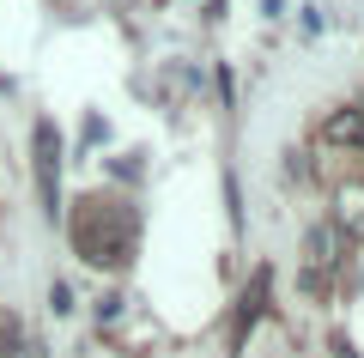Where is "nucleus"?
<instances>
[{"mask_svg": "<svg viewBox=\"0 0 364 358\" xmlns=\"http://www.w3.org/2000/svg\"><path fill=\"white\" fill-rule=\"evenodd\" d=\"M73 243L85 261H97V268H116V261H128L134 249V219L122 213V206L109 201H85L73 219Z\"/></svg>", "mask_w": 364, "mask_h": 358, "instance_id": "1", "label": "nucleus"}, {"mask_svg": "<svg viewBox=\"0 0 364 358\" xmlns=\"http://www.w3.org/2000/svg\"><path fill=\"white\" fill-rule=\"evenodd\" d=\"M304 256H310V280H316V273H328L340 261V225H316L310 243H304Z\"/></svg>", "mask_w": 364, "mask_h": 358, "instance_id": "3", "label": "nucleus"}, {"mask_svg": "<svg viewBox=\"0 0 364 358\" xmlns=\"http://www.w3.org/2000/svg\"><path fill=\"white\" fill-rule=\"evenodd\" d=\"M322 134H328L334 146H346V152H364V110H334Z\"/></svg>", "mask_w": 364, "mask_h": 358, "instance_id": "4", "label": "nucleus"}, {"mask_svg": "<svg viewBox=\"0 0 364 358\" xmlns=\"http://www.w3.org/2000/svg\"><path fill=\"white\" fill-rule=\"evenodd\" d=\"M37 189H43V213H61V134H55V122H37Z\"/></svg>", "mask_w": 364, "mask_h": 358, "instance_id": "2", "label": "nucleus"}]
</instances>
